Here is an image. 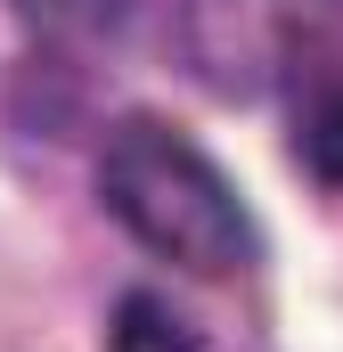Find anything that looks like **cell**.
I'll list each match as a JSON object with an SVG mask.
<instances>
[{"mask_svg": "<svg viewBox=\"0 0 343 352\" xmlns=\"http://www.w3.org/2000/svg\"><path fill=\"white\" fill-rule=\"evenodd\" d=\"M98 197L147 254L196 270V278H229L254 263V221L237 188L172 123H123L98 156Z\"/></svg>", "mask_w": 343, "mask_h": 352, "instance_id": "obj_1", "label": "cell"}, {"mask_svg": "<svg viewBox=\"0 0 343 352\" xmlns=\"http://www.w3.org/2000/svg\"><path fill=\"white\" fill-rule=\"evenodd\" d=\"M294 148H303V164L343 188V82H319L303 98V115H294Z\"/></svg>", "mask_w": 343, "mask_h": 352, "instance_id": "obj_2", "label": "cell"}, {"mask_svg": "<svg viewBox=\"0 0 343 352\" xmlns=\"http://www.w3.org/2000/svg\"><path fill=\"white\" fill-rule=\"evenodd\" d=\"M115 352H204L188 336V320L156 303V295H123V311H115Z\"/></svg>", "mask_w": 343, "mask_h": 352, "instance_id": "obj_3", "label": "cell"}, {"mask_svg": "<svg viewBox=\"0 0 343 352\" xmlns=\"http://www.w3.org/2000/svg\"><path fill=\"white\" fill-rule=\"evenodd\" d=\"M16 8H25V25L66 33V41H98V33H115L131 16V0H16Z\"/></svg>", "mask_w": 343, "mask_h": 352, "instance_id": "obj_4", "label": "cell"}]
</instances>
